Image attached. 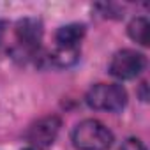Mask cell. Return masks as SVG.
I'll return each instance as SVG.
<instances>
[{"label": "cell", "mask_w": 150, "mask_h": 150, "mask_svg": "<svg viewBox=\"0 0 150 150\" xmlns=\"http://www.w3.org/2000/svg\"><path fill=\"white\" fill-rule=\"evenodd\" d=\"M71 139L78 150H108L113 143V132L103 122L87 118L74 127Z\"/></svg>", "instance_id": "obj_1"}, {"label": "cell", "mask_w": 150, "mask_h": 150, "mask_svg": "<svg viewBox=\"0 0 150 150\" xmlns=\"http://www.w3.org/2000/svg\"><path fill=\"white\" fill-rule=\"evenodd\" d=\"M85 101L97 111H120L127 104V92L118 83H97L87 92Z\"/></svg>", "instance_id": "obj_2"}, {"label": "cell", "mask_w": 150, "mask_h": 150, "mask_svg": "<svg viewBox=\"0 0 150 150\" xmlns=\"http://www.w3.org/2000/svg\"><path fill=\"white\" fill-rule=\"evenodd\" d=\"M146 60L136 50H120L110 62V74L118 80H132L145 69Z\"/></svg>", "instance_id": "obj_3"}, {"label": "cell", "mask_w": 150, "mask_h": 150, "mask_svg": "<svg viewBox=\"0 0 150 150\" xmlns=\"http://www.w3.org/2000/svg\"><path fill=\"white\" fill-rule=\"evenodd\" d=\"M16 39L20 48L34 57L39 55L41 41H42V23L35 18H25L16 23Z\"/></svg>", "instance_id": "obj_4"}, {"label": "cell", "mask_w": 150, "mask_h": 150, "mask_svg": "<svg viewBox=\"0 0 150 150\" xmlns=\"http://www.w3.org/2000/svg\"><path fill=\"white\" fill-rule=\"evenodd\" d=\"M58 131H60V118L51 115V117H44V118L37 120L28 129L27 138L34 145V148H44L55 141Z\"/></svg>", "instance_id": "obj_5"}, {"label": "cell", "mask_w": 150, "mask_h": 150, "mask_svg": "<svg viewBox=\"0 0 150 150\" xmlns=\"http://www.w3.org/2000/svg\"><path fill=\"white\" fill-rule=\"evenodd\" d=\"M85 35V25L71 23L65 27H60L55 34V41L58 48H80V41Z\"/></svg>", "instance_id": "obj_6"}, {"label": "cell", "mask_w": 150, "mask_h": 150, "mask_svg": "<svg viewBox=\"0 0 150 150\" xmlns=\"http://www.w3.org/2000/svg\"><path fill=\"white\" fill-rule=\"evenodd\" d=\"M80 58V48H55L50 55V62L57 67H71Z\"/></svg>", "instance_id": "obj_7"}, {"label": "cell", "mask_w": 150, "mask_h": 150, "mask_svg": "<svg viewBox=\"0 0 150 150\" xmlns=\"http://www.w3.org/2000/svg\"><path fill=\"white\" fill-rule=\"evenodd\" d=\"M148 28H150L148 20L143 18V16H138V18H134V20L129 23L127 34H129V37H131L134 42H138V44H141V46H148Z\"/></svg>", "instance_id": "obj_8"}, {"label": "cell", "mask_w": 150, "mask_h": 150, "mask_svg": "<svg viewBox=\"0 0 150 150\" xmlns=\"http://www.w3.org/2000/svg\"><path fill=\"white\" fill-rule=\"evenodd\" d=\"M118 150H146V148H145V145L138 138H129V139H125L122 143V146Z\"/></svg>", "instance_id": "obj_9"}, {"label": "cell", "mask_w": 150, "mask_h": 150, "mask_svg": "<svg viewBox=\"0 0 150 150\" xmlns=\"http://www.w3.org/2000/svg\"><path fill=\"white\" fill-rule=\"evenodd\" d=\"M27 150H39V148H34V146H30V148H27Z\"/></svg>", "instance_id": "obj_10"}]
</instances>
